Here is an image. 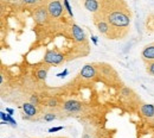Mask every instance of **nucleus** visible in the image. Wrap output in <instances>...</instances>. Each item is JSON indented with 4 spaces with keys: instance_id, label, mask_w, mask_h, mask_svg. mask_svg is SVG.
I'll return each instance as SVG.
<instances>
[{
    "instance_id": "nucleus-23",
    "label": "nucleus",
    "mask_w": 154,
    "mask_h": 138,
    "mask_svg": "<svg viewBox=\"0 0 154 138\" xmlns=\"http://www.w3.org/2000/svg\"><path fill=\"white\" fill-rule=\"evenodd\" d=\"M92 40L95 45H97V37L96 36H92Z\"/></svg>"
},
{
    "instance_id": "nucleus-12",
    "label": "nucleus",
    "mask_w": 154,
    "mask_h": 138,
    "mask_svg": "<svg viewBox=\"0 0 154 138\" xmlns=\"http://www.w3.org/2000/svg\"><path fill=\"white\" fill-rule=\"evenodd\" d=\"M97 29H98V31H100L101 34H108V31L110 30L108 23H106V22H98V23H97Z\"/></svg>"
},
{
    "instance_id": "nucleus-1",
    "label": "nucleus",
    "mask_w": 154,
    "mask_h": 138,
    "mask_svg": "<svg viewBox=\"0 0 154 138\" xmlns=\"http://www.w3.org/2000/svg\"><path fill=\"white\" fill-rule=\"evenodd\" d=\"M108 22L110 24L115 25V26H123L124 28V26L129 25L130 19L126 14L121 13V12H114V13L108 16Z\"/></svg>"
},
{
    "instance_id": "nucleus-9",
    "label": "nucleus",
    "mask_w": 154,
    "mask_h": 138,
    "mask_svg": "<svg viewBox=\"0 0 154 138\" xmlns=\"http://www.w3.org/2000/svg\"><path fill=\"white\" fill-rule=\"evenodd\" d=\"M141 113L145 117H148V118L154 117V105H152V104H145V105H142L141 106Z\"/></svg>"
},
{
    "instance_id": "nucleus-8",
    "label": "nucleus",
    "mask_w": 154,
    "mask_h": 138,
    "mask_svg": "<svg viewBox=\"0 0 154 138\" xmlns=\"http://www.w3.org/2000/svg\"><path fill=\"white\" fill-rule=\"evenodd\" d=\"M23 110H24V113L25 114H29L30 117H34L37 114V108H36V105L31 103H24L23 104Z\"/></svg>"
},
{
    "instance_id": "nucleus-20",
    "label": "nucleus",
    "mask_w": 154,
    "mask_h": 138,
    "mask_svg": "<svg viewBox=\"0 0 154 138\" xmlns=\"http://www.w3.org/2000/svg\"><path fill=\"white\" fill-rule=\"evenodd\" d=\"M22 1L25 2V4H28V5H34V4L38 2V0H22Z\"/></svg>"
},
{
    "instance_id": "nucleus-22",
    "label": "nucleus",
    "mask_w": 154,
    "mask_h": 138,
    "mask_svg": "<svg viewBox=\"0 0 154 138\" xmlns=\"http://www.w3.org/2000/svg\"><path fill=\"white\" fill-rule=\"evenodd\" d=\"M31 118H32V117H30L29 114H25V113L23 114V119H24V120H30Z\"/></svg>"
},
{
    "instance_id": "nucleus-18",
    "label": "nucleus",
    "mask_w": 154,
    "mask_h": 138,
    "mask_svg": "<svg viewBox=\"0 0 154 138\" xmlns=\"http://www.w3.org/2000/svg\"><path fill=\"white\" fill-rule=\"evenodd\" d=\"M62 129H63V126H57V128H51V129H49V132H50V134H52V132H57V131H61Z\"/></svg>"
},
{
    "instance_id": "nucleus-7",
    "label": "nucleus",
    "mask_w": 154,
    "mask_h": 138,
    "mask_svg": "<svg viewBox=\"0 0 154 138\" xmlns=\"http://www.w3.org/2000/svg\"><path fill=\"white\" fill-rule=\"evenodd\" d=\"M81 76L83 79H92L96 75V70L92 64H86L83 68L81 69Z\"/></svg>"
},
{
    "instance_id": "nucleus-13",
    "label": "nucleus",
    "mask_w": 154,
    "mask_h": 138,
    "mask_svg": "<svg viewBox=\"0 0 154 138\" xmlns=\"http://www.w3.org/2000/svg\"><path fill=\"white\" fill-rule=\"evenodd\" d=\"M37 77L39 79V80H45L46 79V75H48V68L46 69H39V70H37Z\"/></svg>"
},
{
    "instance_id": "nucleus-17",
    "label": "nucleus",
    "mask_w": 154,
    "mask_h": 138,
    "mask_svg": "<svg viewBox=\"0 0 154 138\" xmlns=\"http://www.w3.org/2000/svg\"><path fill=\"white\" fill-rule=\"evenodd\" d=\"M57 105H58L57 99H54V98H52V99H50V100L48 101V106H49V107H56Z\"/></svg>"
},
{
    "instance_id": "nucleus-16",
    "label": "nucleus",
    "mask_w": 154,
    "mask_h": 138,
    "mask_svg": "<svg viewBox=\"0 0 154 138\" xmlns=\"http://www.w3.org/2000/svg\"><path fill=\"white\" fill-rule=\"evenodd\" d=\"M30 103L33 104V105H38V104H39V99H38V95H37V94H33V95H31Z\"/></svg>"
},
{
    "instance_id": "nucleus-2",
    "label": "nucleus",
    "mask_w": 154,
    "mask_h": 138,
    "mask_svg": "<svg viewBox=\"0 0 154 138\" xmlns=\"http://www.w3.org/2000/svg\"><path fill=\"white\" fill-rule=\"evenodd\" d=\"M64 61V56L61 52L54 51V50H48L45 56H44V62L48 64H61L62 62Z\"/></svg>"
},
{
    "instance_id": "nucleus-21",
    "label": "nucleus",
    "mask_w": 154,
    "mask_h": 138,
    "mask_svg": "<svg viewBox=\"0 0 154 138\" xmlns=\"http://www.w3.org/2000/svg\"><path fill=\"white\" fill-rule=\"evenodd\" d=\"M148 70H150V73H151L152 75H154V62L148 66Z\"/></svg>"
},
{
    "instance_id": "nucleus-24",
    "label": "nucleus",
    "mask_w": 154,
    "mask_h": 138,
    "mask_svg": "<svg viewBox=\"0 0 154 138\" xmlns=\"http://www.w3.org/2000/svg\"><path fill=\"white\" fill-rule=\"evenodd\" d=\"M6 112H7V113H8V114H10V116H12V114H13V112H14V111H13V110H12V108H6Z\"/></svg>"
},
{
    "instance_id": "nucleus-6",
    "label": "nucleus",
    "mask_w": 154,
    "mask_h": 138,
    "mask_svg": "<svg viewBox=\"0 0 154 138\" xmlns=\"http://www.w3.org/2000/svg\"><path fill=\"white\" fill-rule=\"evenodd\" d=\"M72 29V36H74V39L76 42H83L86 39V34H84V31L76 24H72L71 26Z\"/></svg>"
},
{
    "instance_id": "nucleus-14",
    "label": "nucleus",
    "mask_w": 154,
    "mask_h": 138,
    "mask_svg": "<svg viewBox=\"0 0 154 138\" xmlns=\"http://www.w3.org/2000/svg\"><path fill=\"white\" fill-rule=\"evenodd\" d=\"M63 4H64V7H65L66 12L69 13V16H70V17H74V13H72V10H71V6H70L69 1H68V0H63Z\"/></svg>"
},
{
    "instance_id": "nucleus-19",
    "label": "nucleus",
    "mask_w": 154,
    "mask_h": 138,
    "mask_svg": "<svg viewBox=\"0 0 154 138\" xmlns=\"http://www.w3.org/2000/svg\"><path fill=\"white\" fill-rule=\"evenodd\" d=\"M68 74H69V71H68V69H65L64 71H62V73H58L56 76H57V77H64V76H66Z\"/></svg>"
},
{
    "instance_id": "nucleus-4",
    "label": "nucleus",
    "mask_w": 154,
    "mask_h": 138,
    "mask_svg": "<svg viewBox=\"0 0 154 138\" xmlns=\"http://www.w3.org/2000/svg\"><path fill=\"white\" fill-rule=\"evenodd\" d=\"M63 108L68 112H71V113H75V112H78L82 110V105L80 101L77 100H68L63 104Z\"/></svg>"
},
{
    "instance_id": "nucleus-15",
    "label": "nucleus",
    "mask_w": 154,
    "mask_h": 138,
    "mask_svg": "<svg viewBox=\"0 0 154 138\" xmlns=\"http://www.w3.org/2000/svg\"><path fill=\"white\" fill-rule=\"evenodd\" d=\"M55 119H56V114H54V113H46L44 116V120L45 122H52Z\"/></svg>"
},
{
    "instance_id": "nucleus-11",
    "label": "nucleus",
    "mask_w": 154,
    "mask_h": 138,
    "mask_svg": "<svg viewBox=\"0 0 154 138\" xmlns=\"http://www.w3.org/2000/svg\"><path fill=\"white\" fill-rule=\"evenodd\" d=\"M142 57L145 60H154V45H147L142 50Z\"/></svg>"
},
{
    "instance_id": "nucleus-5",
    "label": "nucleus",
    "mask_w": 154,
    "mask_h": 138,
    "mask_svg": "<svg viewBox=\"0 0 154 138\" xmlns=\"http://www.w3.org/2000/svg\"><path fill=\"white\" fill-rule=\"evenodd\" d=\"M48 14H49V11L46 8L40 7V8L36 10V12H34V20L38 24H44L48 20Z\"/></svg>"
},
{
    "instance_id": "nucleus-3",
    "label": "nucleus",
    "mask_w": 154,
    "mask_h": 138,
    "mask_svg": "<svg viewBox=\"0 0 154 138\" xmlns=\"http://www.w3.org/2000/svg\"><path fill=\"white\" fill-rule=\"evenodd\" d=\"M48 11H49V14L54 18H58L61 17V14L63 13V6H62L61 1L60 0H54L49 4L48 6Z\"/></svg>"
},
{
    "instance_id": "nucleus-10",
    "label": "nucleus",
    "mask_w": 154,
    "mask_h": 138,
    "mask_svg": "<svg viewBox=\"0 0 154 138\" xmlns=\"http://www.w3.org/2000/svg\"><path fill=\"white\" fill-rule=\"evenodd\" d=\"M84 7H86L89 12L95 13V12H97L100 5H98L97 0H84Z\"/></svg>"
}]
</instances>
